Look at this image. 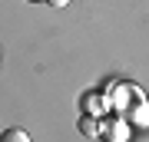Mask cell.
<instances>
[{"instance_id": "obj_1", "label": "cell", "mask_w": 149, "mask_h": 142, "mask_svg": "<svg viewBox=\"0 0 149 142\" xmlns=\"http://www.w3.org/2000/svg\"><path fill=\"white\" fill-rule=\"evenodd\" d=\"M0 142H30V136H27V132H23V129H3V132H0Z\"/></svg>"}, {"instance_id": "obj_2", "label": "cell", "mask_w": 149, "mask_h": 142, "mask_svg": "<svg viewBox=\"0 0 149 142\" xmlns=\"http://www.w3.org/2000/svg\"><path fill=\"white\" fill-rule=\"evenodd\" d=\"M80 129H83V136H100V122H96L93 116H83Z\"/></svg>"}]
</instances>
